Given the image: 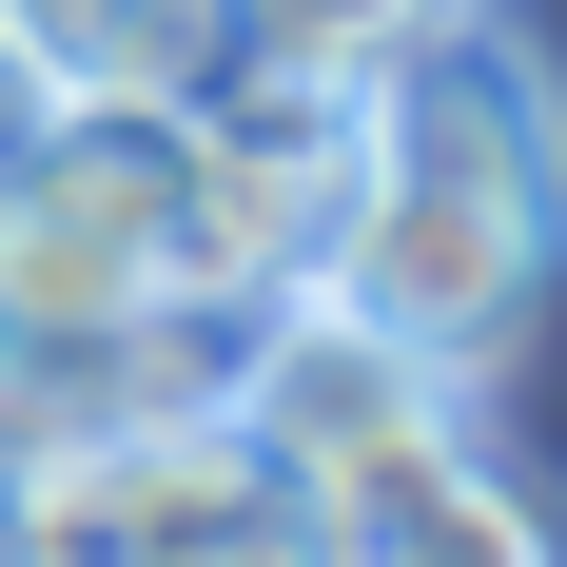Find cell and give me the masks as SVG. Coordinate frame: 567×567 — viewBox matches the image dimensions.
Here are the masks:
<instances>
[{
	"label": "cell",
	"instance_id": "3957f363",
	"mask_svg": "<svg viewBox=\"0 0 567 567\" xmlns=\"http://www.w3.org/2000/svg\"><path fill=\"white\" fill-rule=\"evenodd\" d=\"M235 451L275 470V489H352L372 451H411V431H451L470 372H431L411 333H372V313H333V293H275V313H235Z\"/></svg>",
	"mask_w": 567,
	"mask_h": 567
},
{
	"label": "cell",
	"instance_id": "ba28073f",
	"mask_svg": "<svg viewBox=\"0 0 567 567\" xmlns=\"http://www.w3.org/2000/svg\"><path fill=\"white\" fill-rule=\"evenodd\" d=\"M137 567H333V528H313V489H275V470H255L235 509H196L176 548H137Z\"/></svg>",
	"mask_w": 567,
	"mask_h": 567
},
{
	"label": "cell",
	"instance_id": "9c48e42d",
	"mask_svg": "<svg viewBox=\"0 0 567 567\" xmlns=\"http://www.w3.org/2000/svg\"><path fill=\"white\" fill-rule=\"evenodd\" d=\"M20 117H40V79H20V40H0V157H20Z\"/></svg>",
	"mask_w": 567,
	"mask_h": 567
},
{
	"label": "cell",
	"instance_id": "52a82bcc",
	"mask_svg": "<svg viewBox=\"0 0 567 567\" xmlns=\"http://www.w3.org/2000/svg\"><path fill=\"white\" fill-rule=\"evenodd\" d=\"M431 20H470V0H235V40H255V59H333V79L411 59Z\"/></svg>",
	"mask_w": 567,
	"mask_h": 567
},
{
	"label": "cell",
	"instance_id": "7a4b0ae2",
	"mask_svg": "<svg viewBox=\"0 0 567 567\" xmlns=\"http://www.w3.org/2000/svg\"><path fill=\"white\" fill-rule=\"evenodd\" d=\"M352 157H372V79H333V59H235L216 99H176V275L216 293V313L313 293L333 235H352Z\"/></svg>",
	"mask_w": 567,
	"mask_h": 567
},
{
	"label": "cell",
	"instance_id": "5b68a950",
	"mask_svg": "<svg viewBox=\"0 0 567 567\" xmlns=\"http://www.w3.org/2000/svg\"><path fill=\"white\" fill-rule=\"evenodd\" d=\"M313 528H333V567H567L548 489H528L489 431H411V451H372L352 489H313Z\"/></svg>",
	"mask_w": 567,
	"mask_h": 567
},
{
	"label": "cell",
	"instance_id": "8992f818",
	"mask_svg": "<svg viewBox=\"0 0 567 567\" xmlns=\"http://www.w3.org/2000/svg\"><path fill=\"white\" fill-rule=\"evenodd\" d=\"M0 40H20V79H40V99H216L235 59V0H0Z\"/></svg>",
	"mask_w": 567,
	"mask_h": 567
},
{
	"label": "cell",
	"instance_id": "277c9868",
	"mask_svg": "<svg viewBox=\"0 0 567 567\" xmlns=\"http://www.w3.org/2000/svg\"><path fill=\"white\" fill-rule=\"evenodd\" d=\"M255 451L235 411H157V431H79V451H0V567H137L196 509H235Z\"/></svg>",
	"mask_w": 567,
	"mask_h": 567
},
{
	"label": "cell",
	"instance_id": "6da1fadb",
	"mask_svg": "<svg viewBox=\"0 0 567 567\" xmlns=\"http://www.w3.org/2000/svg\"><path fill=\"white\" fill-rule=\"evenodd\" d=\"M548 275H567V99L509 20H431L411 59H372V157L313 293L411 333L431 372H489L548 313Z\"/></svg>",
	"mask_w": 567,
	"mask_h": 567
}]
</instances>
